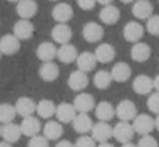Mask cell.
<instances>
[{
    "label": "cell",
    "instance_id": "6da1fadb",
    "mask_svg": "<svg viewBox=\"0 0 159 147\" xmlns=\"http://www.w3.org/2000/svg\"><path fill=\"white\" fill-rule=\"evenodd\" d=\"M114 133L113 136L116 139V141L121 143L122 145L133 140L134 137V129L132 127V124H130V122H125V121H119L115 124L114 127Z\"/></svg>",
    "mask_w": 159,
    "mask_h": 147
},
{
    "label": "cell",
    "instance_id": "7a4b0ae2",
    "mask_svg": "<svg viewBox=\"0 0 159 147\" xmlns=\"http://www.w3.org/2000/svg\"><path fill=\"white\" fill-rule=\"evenodd\" d=\"M132 127L134 129V132L145 136L149 135V133L155 129V120L147 114H141L133 120Z\"/></svg>",
    "mask_w": 159,
    "mask_h": 147
},
{
    "label": "cell",
    "instance_id": "3957f363",
    "mask_svg": "<svg viewBox=\"0 0 159 147\" xmlns=\"http://www.w3.org/2000/svg\"><path fill=\"white\" fill-rule=\"evenodd\" d=\"M116 116L120 121L130 122L138 117V109L135 104L130 100H122L116 107Z\"/></svg>",
    "mask_w": 159,
    "mask_h": 147
},
{
    "label": "cell",
    "instance_id": "277c9868",
    "mask_svg": "<svg viewBox=\"0 0 159 147\" xmlns=\"http://www.w3.org/2000/svg\"><path fill=\"white\" fill-rule=\"evenodd\" d=\"M113 129H114L113 127L107 123V122L100 121L93 126L91 134H92L93 140L95 142H98V143L100 144L107 143V141L113 137V133H114Z\"/></svg>",
    "mask_w": 159,
    "mask_h": 147
},
{
    "label": "cell",
    "instance_id": "5b68a950",
    "mask_svg": "<svg viewBox=\"0 0 159 147\" xmlns=\"http://www.w3.org/2000/svg\"><path fill=\"white\" fill-rule=\"evenodd\" d=\"M51 14H52L53 20L57 22V24H66L73 17L74 10L69 3L60 2L53 7Z\"/></svg>",
    "mask_w": 159,
    "mask_h": 147
},
{
    "label": "cell",
    "instance_id": "8992f818",
    "mask_svg": "<svg viewBox=\"0 0 159 147\" xmlns=\"http://www.w3.org/2000/svg\"><path fill=\"white\" fill-rule=\"evenodd\" d=\"M103 36H104V28L96 22H88L82 28V37L90 43H94L102 40Z\"/></svg>",
    "mask_w": 159,
    "mask_h": 147
},
{
    "label": "cell",
    "instance_id": "52a82bcc",
    "mask_svg": "<svg viewBox=\"0 0 159 147\" xmlns=\"http://www.w3.org/2000/svg\"><path fill=\"white\" fill-rule=\"evenodd\" d=\"M21 49V40L13 34H7L0 38V51L4 55H13Z\"/></svg>",
    "mask_w": 159,
    "mask_h": 147
},
{
    "label": "cell",
    "instance_id": "ba28073f",
    "mask_svg": "<svg viewBox=\"0 0 159 147\" xmlns=\"http://www.w3.org/2000/svg\"><path fill=\"white\" fill-rule=\"evenodd\" d=\"M73 105L79 114H88L95 107V101L91 94L81 92L76 95Z\"/></svg>",
    "mask_w": 159,
    "mask_h": 147
},
{
    "label": "cell",
    "instance_id": "9c48e42d",
    "mask_svg": "<svg viewBox=\"0 0 159 147\" xmlns=\"http://www.w3.org/2000/svg\"><path fill=\"white\" fill-rule=\"evenodd\" d=\"M122 33H124V37L127 41L138 43L139 40H141L144 36V27L138 22L131 21L128 22L125 25Z\"/></svg>",
    "mask_w": 159,
    "mask_h": 147
},
{
    "label": "cell",
    "instance_id": "30bf717a",
    "mask_svg": "<svg viewBox=\"0 0 159 147\" xmlns=\"http://www.w3.org/2000/svg\"><path fill=\"white\" fill-rule=\"evenodd\" d=\"M57 50L59 49L55 47L54 43L50 41H43L37 47L36 55L40 61H42L43 63H48L57 57Z\"/></svg>",
    "mask_w": 159,
    "mask_h": 147
},
{
    "label": "cell",
    "instance_id": "8fae6325",
    "mask_svg": "<svg viewBox=\"0 0 159 147\" xmlns=\"http://www.w3.org/2000/svg\"><path fill=\"white\" fill-rule=\"evenodd\" d=\"M132 89L138 94H149L154 89V79H152L149 76L144 75V74L136 76L132 82Z\"/></svg>",
    "mask_w": 159,
    "mask_h": 147
},
{
    "label": "cell",
    "instance_id": "7c38bea8",
    "mask_svg": "<svg viewBox=\"0 0 159 147\" xmlns=\"http://www.w3.org/2000/svg\"><path fill=\"white\" fill-rule=\"evenodd\" d=\"M14 107L17 115H20L23 118H27V117H32L34 113L37 110V104L30 97L21 96L17 99Z\"/></svg>",
    "mask_w": 159,
    "mask_h": 147
},
{
    "label": "cell",
    "instance_id": "4fadbf2b",
    "mask_svg": "<svg viewBox=\"0 0 159 147\" xmlns=\"http://www.w3.org/2000/svg\"><path fill=\"white\" fill-rule=\"evenodd\" d=\"M89 83V78L86 73L81 72V70H74L70 73L68 79H67V84L73 91L76 92H80V91L84 90L88 87Z\"/></svg>",
    "mask_w": 159,
    "mask_h": 147
},
{
    "label": "cell",
    "instance_id": "5bb4252c",
    "mask_svg": "<svg viewBox=\"0 0 159 147\" xmlns=\"http://www.w3.org/2000/svg\"><path fill=\"white\" fill-rule=\"evenodd\" d=\"M35 27L28 20H19L13 26V35L20 40H28L33 37Z\"/></svg>",
    "mask_w": 159,
    "mask_h": 147
},
{
    "label": "cell",
    "instance_id": "9a60e30c",
    "mask_svg": "<svg viewBox=\"0 0 159 147\" xmlns=\"http://www.w3.org/2000/svg\"><path fill=\"white\" fill-rule=\"evenodd\" d=\"M16 13L21 20H28L30 21L32 17L37 14L38 4L34 0H21L16 4Z\"/></svg>",
    "mask_w": 159,
    "mask_h": 147
},
{
    "label": "cell",
    "instance_id": "2e32d148",
    "mask_svg": "<svg viewBox=\"0 0 159 147\" xmlns=\"http://www.w3.org/2000/svg\"><path fill=\"white\" fill-rule=\"evenodd\" d=\"M51 37L57 43L63 44L69 43L73 37V30L67 24H57L51 30Z\"/></svg>",
    "mask_w": 159,
    "mask_h": 147
},
{
    "label": "cell",
    "instance_id": "e0dca14e",
    "mask_svg": "<svg viewBox=\"0 0 159 147\" xmlns=\"http://www.w3.org/2000/svg\"><path fill=\"white\" fill-rule=\"evenodd\" d=\"M76 113H77V110H76L75 106L73 104L63 102V103H60L57 105L55 116H57L59 122H61V123H70L77 116Z\"/></svg>",
    "mask_w": 159,
    "mask_h": 147
},
{
    "label": "cell",
    "instance_id": "ac0fdd59",
    "mask_svg": "<svg viewBox=\"0 0 159 147\" xmlns=\"http://www.w3.org/2000/svg\"><path fill=\"white\" fill-rule=\"evenodd\" d=\"M154 7L147 0H139L132 6V14L139 20H148L153 16Z\"/></svg>",
    "mask_w": 159,
    "mask_h": 147
},
{
    "label": "cell",
    "instance_id": "d6986e66",
    "mask_svg": "<svg viewBox=\"0 0 159 147\" xmlns=\"http://www.w3.org/2000/svg\"><path fill=\"white\" fill-rule=\"evenodd\" d=\"M21 130L23 135L27 137H34L36 135H39V132L41 131V123H40V120L38 118L34 117H27L24 118L21 122Z\"/></svg>",
    "mask_w": 159,
    "mask_h": 147
},
{
    "label": "cell",
    "instance_id": "ffe728a7",
    "mask_svg": "<svg viewBox=\"0 0 159 147\" xmlns=\"http://www.w3.org/2000/svg\"><path fill=\"white\" fill-rule=\"evenodd\" d=\"M23 135L21 130V126L11 122V123H7L4 126H2V132L1 136L3 139L4 142L10 144H14L21 139V136Z\"/></svg>",
    "mask_w": 159,
    "mask_h": 147
},
{
    "label": "cell",
    "instance_id": "44dd1931",
    "mask_svg": "<svg viewBox=\"0 0 159 147\" xmlns=\"http://www.w3.org/2000/svg\"><path fill=\"white\" fill-rule=\"evenodd\" d=\"M96 60L94 53L89 52V51H84V52L80 53L78 55V59L76 61L78 66V70H81L84 73H90L92 72L96 66Z\"/></svg>",
    "mask_w": 159,
    "mask_h": 147
},
{
    "label": "cell",
    "instance_id": "7402d4cb",
    "mask_svg": "<svg viewBox=\"0 0 159 147\" xmlns=\"http://www.w3.org/2000/svg\"><path fill=\"white\" fill-rule=\"evenodd\" d=\"M73 128L79 134H87L93 129V121L88 114H78L76 118L74 119Z\"/></svg>",
    "mask_w": 159,
    "mask_h": 147
},
{
    "label": "cell",
    "instance_id": "603a6c76",
    "mask_svg": "<svg viewBox=\"0 0 159 147\" xmlns=\"http://www.w3.org/2000/svg\"><path fill=\"white\" fill-rule=\"evenodd\" d=\"M152 55V48L145 42H138L131 48V57L138 63L148 61Z\"/></svg>",
    "mask_w": 159,
    "mask_h": 147
},
{
    "label": "cell",
    "instance_id": "cb8c5ba5",
    "mask_svg": "<svg viewBox=\"0 0 159 147\" xmlns=\"http://www.w3.org/2000/svg\"><path fill=\"white\" fill-rule=\"evenodd\" d=\"M78 51L74 44L67 43L61 46V48L57 50V59L63 64H71L73 62L77 61Z\"/></svg>",
    "mask_w": 159,
    "mask_h": 147
},
{
    "label": "cell",
    "instance_id": "d4e9b609",
    "mask_svg": "<svg viewBox=\"0 0 159 147\" xmlns=\"http://www.w3.org/2000/svg\"><path fill=\"white\" fill-rule=\"evenodd\" d=\"M94 55L98 60V62L102 64L111 63L116 56V51L111 44L109 43H101L95 49Z\"/></svg>",
    "mask_w": 159,
    "mask_h": 147
},
{
    "label": "cell",
    "instance_id": "484cf974",
    "mask_svg": "<svg viewBox=\"0 0 159 147\" xmlns=\"http://www.w3.org/2000/svg\"><path fill=\"white\" fill-rule=\"evenodd\" d=\"M64 133V128L61 122L55 120H49L43 126V136L49 141H57L62 137Z\"/></svg>",
    "mask_w": 159,
    "mask_h": 147
},
{
    "label": "cell",
    "instance_id": "4316f807",
    "mask_svg": "<svg viewBox=\"0 0 159 147\" xmlns=\"http://www.w3.org/2000/svg\"><path fill=\"white\" fill-rule=\"evenodd\" d=\"M59 75H60V68L53 62L43 63L39 68V77L43 81L47 82L55 81L59 78Z\"/></svg>",
    "mask_w": 159,
    "mask_h": 147
},
{
    "label": "cell",
    "instance_id": "83f0119b",
    "mask_svg": "<svg viewBox=\"0 0 159 147\" xmlns=\"http://www.w3.org/2000/svg\"><path fill=\"white\" fill-rule=\"evenodd\" d=\"M111 77L113 80L117 82H126L130 79L131 77V67L129 66V64L124 63V62H118L114 65V67L111 68Z\"/></svg>",
    "mask_w": 159,
    "mask_h": 147
},
{
    "label": "cell",
    "instance_id": "f1b7e54d",
    "mask_svg": "<svg viewBox=\"0 0 159 147\" xmlns=\"http://www.w3.org/2000/svg\"><path fill=\"white\" fill-rule=\"evenodd\" d=\"M116 115V109L109 102L102 101L95 107V116L100 121H111Z\"/></svg>",
    "mask_w": 159,
    "mask_h": 147
},
{
    "label": "cell",
    "instance_id": "f546056e",
    "mask_svg": "<svg viewBox=\"0 0 159 147\" xmlns=\"http://www.w3.org/2000/svg\"><path fill=\"white\" fill-rule=\"evenodd\" d=\"M120 19V11L115 6L104 7L100 11V20L106 25H114Z\"/></svg>",
    "mask_w": 159,
    "mask_h": 147
},
{
    "label": "cell",
    "instance_id": "4dcf8cb0",
    "mask_svg": "<svg viewBox=\"0 0 159 147\" xmlns=\"http://www.w3.org/2000/svg\"><path fill=\"white\" fill-rule=\"evenodd\" d=\"M57 106L53 103V101L43 99L37 103L36 113L42 119H50L51 117H53L57 114Z\"/></svg>",
    "mask_w": 159,
    "mask_h": 147
},
{
    "label": "cell",
    "instance_id": "1f68e13d",
    "mask_svg": "<svg viewBox=\"0 0 159 147\" xmlns=\"http://www.w3.org/2000/svg\"><path fill=\"white\" fill-rule=\"evenodd\" d=\"M111 82H113L111 74L104 69L95 73L94 78H93V83H94L95 88H98V90H105V89L109 88Z\"/></svg>",
    "mask_w": 159,
    "mask_h": 147
},
{
    "label": "cell",
    "instance_id": "d6a6232c",
    "mask_svg": "<svg viewBox=\"0 0 159 147\" xmlns=\"http://www.w3.org/2000/svg\"><path fill=\"white\" fill-rule=\"evenodd\" d=\"M16 115V110L13 105L9 103L0 104V123H11Z\"/></svg>",
    "mask_w": 159,
    "mask_h": 147
},
{
    "label": "cell",
    "instance_id": "836d02e7",
    "mask_svg": "<svg viewBox=\"0 0 159 147\" xmlns=\"http://www.w3.org/2000/svg\"><path fill=\"white\" fill-rule=\"evenodd\" d=\"M146 29L153 36H159V15H153L147 20Z\"/></svg>",
    "mask_w": 159,
    "mask_h": 147
},
{
    "label": "cell",
    "instance_id": "e575fe53",
    "mask_svg": "<svg viewBox=\"0 0 159 147\" xmlns=\"http://www.w3.org/2000/svg\"><path fill=\"white\" fill-rule=\"evenodd\" d=\"M146 105L152 113L159 115V92L152 93L149 95V97L147 99Z\"/></svg>",
    "mask_w": 159,
    "mask_h": 147
},
{
    "label": "cell",
    "instance_id": "d590c367",
    "mask_svg": "<svg viewBox=\"0 0 159 147\" xmlns=\"http://www.w3.org/2000/svg\"><path fill=\"white\" fill-rule=\"evenodd\" d=\"M75 147H98V146H96V142L93 140L92 136L81 135V136L78 137L77 141H76Z\"/></svg>",
    "mask_w": 159,
    "mask_h": 147
},
{
    "label": "cell",
    "instance_id": "8d00e7d4",
    "mask_svg": "<svg viewBox=\"0 0 159 147\" xmlns=\"http://www.w3.org/2000/svg\"><path fill=\"white\" fill-rule=\"evenodd\" d=\"M28 147H50L49 140L43 135H36L28 142Z\"/></svg>",
    "mask_w": 159,
    "mask_h": 147
},
{
    "label": "cell",
    "instance_id": "74e56055",
    "mask_svg": "<svg viewBox=\"0 0 159 147\" xmlns=\"http://www.w3.org/2000/svg\"><path fill=\"white\" fill-rule=\"evenodd\" d=\"M138 147H158V142L152 135H145L139 140Z\"/></svg>",
    "mask_w": 159,
    "mask_h": 147
},
{
    "label": "cell",
    "instance_id": "f35d334b",
    "mask_svg": "<svg viewBox=\"0 0 159 147\" xmlns=\"http://www.w3.org/2000/svg\"><path fill=\"white\" fill-rule=\"evenodd\" d=\"M77 4L80 9H82V10L89 11V10L94 9L96 1H94V0H78Z\"/></svg>",
    "mask_w": 159,
    "mask_h": 147
},
{
    "label": "cell",
    "instance_id": "ab89813d",
    "mask_svg": "<svg viewBox=\"0 0 159 147\" xmlns=\"http://www.w3.org/2000/svg\"><path fill=\"white\" fill-rule=\"evenodd\" d=\"M55 147H75V144L67 141V140H63V141H60L59 143L55 145Z\"/></svg>",
    "mask_w": 159,
    "mask_h": 147
},
{
    "label": "cell",
    "instance_id": "60d3db41",
    "mask_svg": "<svg viewBox=\"0 0 159 147\" xmlns=\"http://www.w3.org/2000/svg\"><path fill=\"white\" fill-rule=\"evenodd\" d=\"M154 89H155L157 92H159V75H157L154 78Z\"/></svg>",
    "mask_w": 159,
    "mask_h": 147
},
{
    "label": "cell",
    "instance_id": "b9f144b4",
    "mask_svg": "<svg viewBox=\"0 0 159 147\" xmlns=\"http://www.w3.org/2000/svg\"><path fill=\"white\" fill-rule=\"evenodd\" d=\"M0 147H13V146H12V144L2 141V142H0Z\"/></svg>",
    "mask_w": 159,
    "mask_h": 147
},
{
    "label": "cell",
    "instance_id": "7bdbcfd3",
    "mask_svg": "<svg viewBox=\"0 0 159 147\" xmlns=\"http://www.w3.org/2000/svg\"><path fill=\"white\" fill-rule=\"evenodd\" d=\"M98 3H101V4H104L105 7H107V6H111V0H107V1H103V0H100V1H98Z\"/></svg>",
    "mask_w": 159,
    "mask_h": 147
},
{
    "label": "cell",
    "instance_id": "ee69618b",
    "mask_svg": "<svg viewBox=\"0 0 159 147\" xmlns=\"http://www.w3.org/2000/svg\"><path fill=\"white\" fill-rule=\"evenodd\" d=\"M98 147H115V146L111 143H102V144H98Z\"/></svg>",
    "mask_w": 159,
    "mask_h": 147
},
{
    "label": "cell",
    "instance_id": "f6af8a7d",
    "mask_svg": "<svg viewBox=\"0 0 159 147\" xmlns=\"http://www.w3.org/2000/svg\"><path fill=\"white\" fill-rule=\"evenodd\" d=\"M121 147H138V145H135V144H133L132 142H130V143H127V144L121 145Z\"/></svg>",
    "mask_w": 159,
    "mask_h": 147
},
{
    "label": "cell",
    "instance_id": "bcb514c9",
    "mask_svg": "<svg viewBox=\"0 0 159 147\" xmlns=\"http://www.w3.org/2000/svg\"><path fill=\"white\" fill-rule=\"evenodd\" d=\"M155 128L159 131V115H157V117L155 119Z\"/></svg>",
    "mask_w": 159,
    "mask_h": 147
},
{
    "label": "cell",
    "instance_id": "7dc6e473",
    "mask_svg": "<svg viewBox=\"0 0 159 147\" xmlns=\"http://www.w3.org/2000/svg\"><path fill=\"white\" fill-rule=\"evenodd\" d=\"M1 132H2V127H1V124H0V136H1Z\"/></svg>",
    "mask_w": 159,
    "mask_h": 147
},
{
    "label": "cell",
    "instance_id": "c3c4849f",
    "mask_svg": "<svg viewBox=\"0 0 159 147\" xmlns=\"http://www.w3.org/2000/svg\"><path fill=\"white\" fill-rule=\"evenodd\" d=\"M1 55H2V53H1V51H0V59H1Z\"/></svg>",
    "mask_w": 159,
    "mask_h": 147
}]
</instances>
